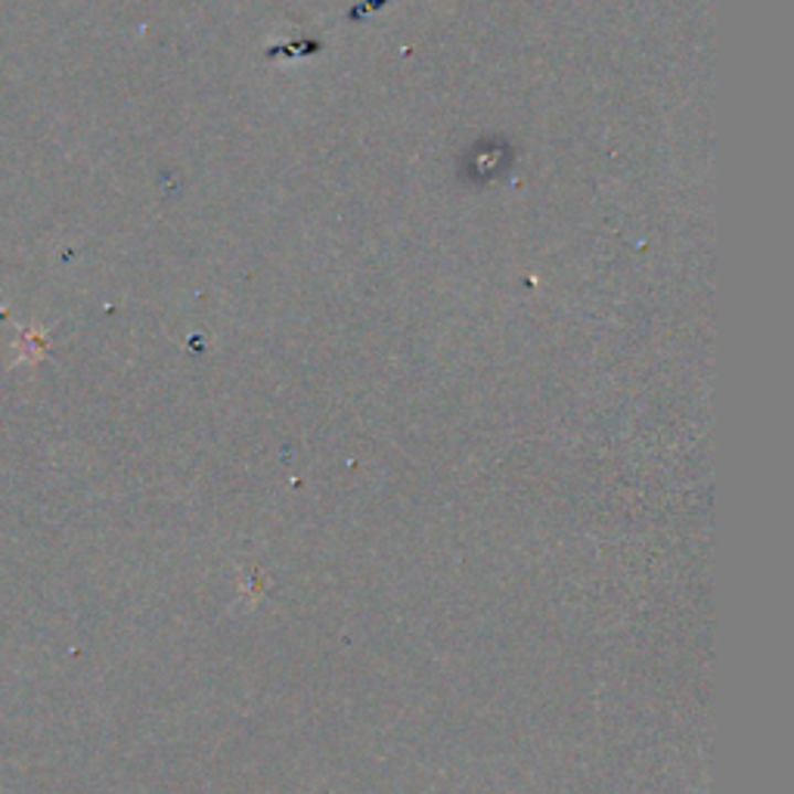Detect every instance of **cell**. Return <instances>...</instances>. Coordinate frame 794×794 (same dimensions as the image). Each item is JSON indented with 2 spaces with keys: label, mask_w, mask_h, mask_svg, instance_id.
<instances>
[{
  "label": "cell",
  "mask_w": 794,
  "mask_h": 794,
  "mask_svg": "<svg viewBox=\"0 0 794 794\" xmlns=\"http://www.w3.org/2000/svg\"><path fill=\"white\" fill-rule=\"evenodd\" d=\"M512 162V149L506 144H497V140H487V144H478V147L469 152V174L475 183H487V180H497L509 168Z\"/></svg>",
  "instance_id": "obj_1"
}]
</instances>
